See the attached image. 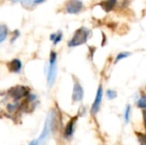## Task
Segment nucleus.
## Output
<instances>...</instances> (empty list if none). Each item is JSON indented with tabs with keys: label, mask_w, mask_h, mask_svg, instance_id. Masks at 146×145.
<instances>
[{
	"label": "nucleus",
	"mask_w": 146,
	"mask_h": 145,
	"mask_svg": "<svg viewBox=\"0 0 146 145\" xmlns=\"http://www.w3.org/2000/svg\"><path fill=\"white\" fill-rule=\"evenodd\" d=\"M102 97H103V88H102V86H99V88L97 91V95H96L94 103L92 107V115H96L98 112L100 104L102 102Z\"/></svg>",
	"instance_id": "6"
},
{
	"label": "nucleus",
	"mask_w": 146,
	"mask_h": 145,
	"mask_svg": "<svg viewBox=\"0 0 146 145\" xmlns=\"http://www.w3.org/2000/svg\"><path fill=\"white\" fill-rule=\"evenodd\" d=\"M44 1L45 0H34V4H38V3H41Z\"/></svg>",
	"instance_id": "22"
},
{
	"label": "nucleus",
	"mask_w": 146,
	"mask_h": 145,
	"mask_svg": "<svg viewBox=\"0 0 146 145\" xmlns=\"http://www.w3.org/2000/svg\"><path fill=\"white\" fill-rule=\"evenodd\" d=\"M7 34H8L7 26H4V25H2L1 28H0V42L1 43L5 39V38L7 37Z\"/></svg>",
	"instance_id": "11"
},
{
	"label": "nucleus",
	"mask_w": 146,
	"mask_h": 145,
	"mask_svg": "<svg viewBox=\"0 0 146 145\" xmlns=\"http://www.w3.org/2000/svg\"><path fill=\"white\" fill-rule=\"evenodd\" d=\"M83 8V3L80 0H69L66 6V10L69 14H77Z\"/></svg>",
	"instance_id": "5"
},
{
	"label": "nucleus",
	"mask_w": 146,
	"mask_h": 145,
	"mask_svg": "<svg viewBox=\"0 0 146 145\" xmlns=\"http://www.w3.org/2000/svg\"><path fill=\"white\" fill-rule=\"evenodd\" d=\"M143 118H144V123H145V126L146 127V110L143 111Z\"/></svg>",
	"instance_id": "20"
},
{
	"label": "nucleus",
	"mask_w": 146,
	"mask_h": 145,
	"mask_svg": "<svg viewBox=\"0 0 146 145\" xmlns=\"http://www.w3.org/2000/svg\"><path fill=\"white\" fill-rule=\"evenodd\" d=\"M56 53L51 51L50 56V65L47 73V83L49 86H51L56 79Z\"/></svg>",
	"instance_id": "2"
},
{
	"label": "nucleus",
	"mask_w": 146,
	"mask_h": 145,
	"mask_svg": "<svg viewBox=\"0 0 146 145\" xmlns=\"http://www.w3.org/2000/svg\"><path fill=\"white\" fill-rule=\"evenodd\" d=\"M130 112H131V107L128 105L125 110V115H124V118H125V121L127 123L129 121V118H130Z\"/></svg>",
	"instance_id": "13"
},
{
	"label": "nucleus",
	"mask_w": 146,
	"mask_h": 145,
	"mask_svg": "<svg viewBox=\"0 0 146 145\" xmlns=\"http://www.w3.org/2000/svg\"><path fill=\"white\" fill-rule=\"evenodd\" d=\"M83 89L81 85L78 83L75 82L74 85V91H73V100L74 102H79L83 98Z\"/></svg>",
	"instance_id": "7"
},
{
	"label": "nucleus",
	"mask_w": 146,
	"mask_h": 145,
	"mask_svg": "<svg viewBox=\"0 0 146 145\" xmlns=\"http://www.w3.org/2000/svg\"><path fill=\"white\" fill-rule=\"evenodd\" d=\"M8 110L9 111V112H15L17 109H18V104H16V103H11V104H9L8 105Z\"/></svg>",
	"instance_id": "18"
},
{
	"label": "nucleus",
	"mask_w": 146,
	"mask_h": 145,
	"mask_svg": "<svg viewBox=\"0 0 146 145\" xmlns=\"http://www.w3.org/2000/svg\"><path fill=\"white\" fill-rule=\"evenodd\" d=\"M29 90L27 87L23 85H17L9 91V95L15 100H19L28 95Z\"/></svg>",
	"instance_id": "4"
},
{
	"label": "nucleus",
	"mask_w": 146,
	"mask_h": 145,
	"mask_svg": "<svg viewBox=\"0 0 146 145\" xmlns=\"http://www.w3.org/2000/svg\"><path fill=\"white\" fill-rule=\"evenodd\" d=\"M117 0H104L103 1L100 5L101 7L105 10V11H110L111 9H113V8L115 7V3H116Z\"/></svg>",
	"instance_id": "9"
},
{
	"label": "nucleus",
	"mask_w": 146,
	"mask_h": 145,
	"mask_svg": "<svg viewBox=\"0 0 146 145\" xmlns=\"http://www.w3.org/2000/svg\"><path fill=\"white\" fill-rule=\"evenodd\" d=\"M107 97H108V98L109 99H114V98H115L116 97V92L115 91H112V90H109L108 91H107Z\"/></svg>",
	"instance_id": "16"
},
{
	"label": "nucleus",
	"mask_w": 146,
	"mask_h": 145,
	"mask_svg": "<svg viewBox=\"0 0 146 145\" xmlns=\"http://www.w3.org/2000/svg\"><path fill=\"white\" fill-rule=\"evenodd\" d=\"M13 2H21L24 6H30L34 3V0H13Z\"/></svg>",
	"instance_id": "14"
},
{
	"label": "nucleus",
	"mask_w": 146,
	"mask_h": 145,
	"mask_svg": "<svg viewBox=\"0 0 146 145\" xmlns=\"http://www.w3.org/2000/svg\"><path fill=\"white\" fill-rule=\"evenodd\" d=\"M55 117H56V114L54 113V111H50L46 118V121H45V123H44V129H43V132L38 138V142L39 143H43L46 138L49 136L51 129H52V126H53V122L55 121Z\"/></svg>",
	"instance_id": "3"
},
{
	"label": "nucleus",
	"mask_w": 146,
	"mask_h": 145,
	"mask_svg": "<svg viewBox=\"0 0 146 145\" xmlns=\"http://www.w3.org/2000/svg\"><path fill=\"white\" fill-rule=\"evenodd\" d=\"M75 121H76V118H74V119H72V120L67 124V126H66V128H65V132H64V134H65L66 137H70V136H72V134H73V132H74V122H75Z\"/></svg>",
	"instance_id": "10"
},
{
	"label": "nucleus",
	"mask_w": 146,
	"mask_h": 145,
	"mask_svg": "<svg viewBox=\"0 0 146 145\" xmlns=\"http://www.w3.org/2000/svg\"><path fill=\"white\" fill-rule=\"evenodd\" d=\"M128 56H130V53H128V52H122V53H120L117 56H116V62H118V61H120V60H121L122 58H126V57H127Z\"/></svg>",
	"instance_id": "15"
},
{
	"label": "nucleus",
	"mask_w": 146,
	"mask_h": 145,
	"mask_svg": "<svg viewBox=\"0 0 146 145\" xmlns=\"http://www.w3.org/2000/svg\"><path fill=\"white\" fill-rule=\"evenodd\" d=\"M138 137H139V140L141 143V144L146 145V135L141 134V133H138Z\"/></svg>",
	"instance_id": "17"
},
{
	"label": "nucleus",
	"mask_w": 146,
	"mask_h": 145,
	"mask_svg": "<svg viewBox=\"0 0 146 145\" xmlns=\"http://www.w3.org/2000/svg\"><path fill=\"white\" fill-rule=\"evenodd\" d=\"M56 37V34H51V36H50V39H51V40H54Z\"/></svg>",
	"instance_id": "23"
},
{
	"label": "nucleus",
	"mask_w": 146,
	"mask_h": 145,
	"mask_svg": "<svg viewBox=\"0 0 146 145\" xmlns=\"http://www.w3.org/2000/svg\"><path fill=\"white\" fill-rule=\"evenodd\" d=\"M38 144H39L38 140H33L29 144V145H38Z\"/></svg>",
	"instance_id": "21"
},
{
	"label": "nucleus",
	"mask_w": 146,
	"mask_h": 145,
	"mask_svg": "<svg viewBox=\"0 0 146 145\" xmlns=\"http://www.w3.org/2000/svg\"><path fill=\"white\" fill-rule=\"evenodd\" d=\"M9 68L11 72L19 73L21 69V62L18 59H14L9 63Z\"/></svg>",
	"instance_id": "8"
},
{
	"label": "nucleus",
	"mask_w": 146,
	"mask_h": 145,
	"mask_svg": "<svg viewBox=\"0 0 146 145\" xmlns=\"http://www.w3.org/2000/svg\"><path fill=\"white\" fill-rule=\"evenodd\" d=\"M62 34L60 32L59 34H56V37L55 38V39L53 40V42H54V44H58L59 42H60V40L62 39Z\"/></svg>",
	"instance_id": "19"
},
{
	"label": "nucleus",
	"mask_w": 146,
	"mask_h": 145,
	"mask_svg": "<svg viewBox=\"0 0 146 145\" xmlns=\"http://www.w3.org/2000/svg\"><path fill=\"white\" fill-rule=\"evenodd\" d=\"M138 106L141 109H146V96H142L138 102Z\"/></svg>",
	"instance_id": "12"
},
{
	"label": "nucleus",
	"mask_w": 146,
	"mask_h": 145,
	"mask_svg": "<svg viewBox=\"0 0 146 145\" xmlns=\"http://www.w3.org/2000/svg\"><path fill=\"white\" fill-rule=\"evenodd\" d=\"M88 37H89V31L85 27H80L74 32V37L68 43V46L74 47V46L80 45L86 42Z\"/></svg>",
	"instance_id": "1"
}]
</instances>
